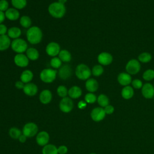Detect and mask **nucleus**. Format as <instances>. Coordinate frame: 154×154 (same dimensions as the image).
<instances>
[{
	"label": "nucleus",
	"instance_id": "obj_1",
	"mask_svg": "<svg viewBox=\"0 0 154 154\" xmlns=\"http://www.w3.org/2000/svg\"><path fill=\"white\" fill-rule=\"evenodd\" d=\"M43 37L41 29L36 26H31L26 31V38L28 41L32 44L35 45L39 43Z\"/></svg>",
	"mask_w": 154,
	"mask_h": 154
},
{
	"label": "nucleus",
	"instance_id": "obj_2",
	"mask_svg": "<svg viewBox=\"0 0 154 154\" xmlns=\"http://www.w3.org/2000/svg\"><path fill=\"white\" fill-rule=\"evenodd\" d=\"M49 13L55 18H61L66 13V7L64 4L54 2L48 7Z\"/></svg>",
	"mask_w": 154,
	"mask_h": 154
},
{
	"label": "nucleus",
	"instance_id": "obj_3",
	"mask_svg": "<svg viewBox=\"0 0 154 154\" xmlns=\"http://www.w3.org/2000/svg\"><path fill=\"white\" fill-rule=\"evenodd\" d=\"M91 71L90 68L84 64H78L75 69L76 77L81 80H87L91 76Z\"/></svg>",
	"mask_w": 154,
	"mask_h": 154
},
{
	"label": "nucleus",
	"instance_id": "obj_4",
	"mask_svg": "<svg viewBox=\"0 0 154 154\" xmlns=\"http://www.w3.org/2000/svg\"><path fill=\"white\" fill-rule=\"evenodd\" d=\"M11 47L13 51L18 53L22 54L23 52L26 51L28 48V44L22 38H16L14 39L11 43Z\"/></svg>",
	"mask_w": 154,
	"mask_h": 154
},
{
	"label": "nucleus",
	"instance_id": "obj_5",
	"mask_svg": "<svg viewBox=\"0 0 154 154\" xmlns=\"http://www.w3.org/2000/svg\"><path fill=\"white\" fill-rule=\"evenodd\" d=\"M57 71L52 69H45L40 74V79L45 83L52 82L56 78Z\"/></svg>",
	"mask_w": 154,
	"mask_h": 154
},
{
	"label": "nucleus",
	"instance_id": "obj_6",
	"mask_svg": "<svg viewBox=\"0 0 154 154\" xmlns=\"http://www.w3.org/2000/svg\"><path fill=\"white\" fill-rule=\"evenodd\" d=\"M37 125L33 122L26 123L22 129V133L26 137H32L35 136L38 132Z\"/></svg>",
	"mask_w": 154,
	"mask_h": 154
},
{
	"label": "nucleus",
	"instance_id": "obj_7",
	"mask_svg": "<svg viewBox=\"0 0 154 154\" xmlns=\"http://www.w3.org/2000/svg\"><path fill=\"white\" fill-rule=\"evenodd\" d=\"M60 110L65 113L70 112L73 108V102L70 97H65L62 98L59 103Z\"/></svg>",
	"mask_w": 154,
	"mask_h": 154
},
{
	"label": "nucleus",
	"instance_id": "obj_8",
	"mask_svg": "<svg viewBox=\"0 0 154 154\" xmlns=\"http://www.w3.org/2000/svg\"><path fill=\"white\" fill-rule=\"evenodd\" d=\"M126 70L129 75L137 74L140 70V64L139 61L135 59L131 60L126 64Z\"/></svg>",
	"mask_w": 154,
	"mask_h": 154
},
{
	"label": "nucleus",
	"instance_id": "obj_9",
	"mask_svg": "<svg viewBox=\"0 0 154 154\" xmlns=\"http://www.w3.org/2000/svg\"><path fill=\"white\" fill-rule=\"evenodd\" d=\"M105 112L104 109L101 107H96L92 109L90 116L93 120L94 122H100L105 117Z\"/></svg>",
	"mask_w": 154,
	"mask_h": 154
},
{
	"label": "nucleus",
	"instance_id": "obj_10",
	"mask_svg": "<svg viewBox=\"0 0 154 154\" xmlns=\"http://www.w3.org/2000/svg\"><path fill=\"white\" fill-rule=\"evenodd\" d=\"M60 51V46L59 44L54 42L49 43L46 48V52L47 54L53 57L58 55Z\"/></svg>",
	"mask_w": 154,
	"mask_h": 154
},
{
	"label": "nucleus",
	"instance_id": "obj_11",
	"mask_svg": "<svg viewBox=\"0 0 154 154\" xmlns=\"http://www.w3.org/2000/svg\"><path fill=\"white\" fill-rule=\"evenodd\" d=\"M14 61L16 66L20 67H26L29 64L28 58L23 54H16L14 58Z\"/></svg>",
	"mask_w": 154,
	"mask_h": 154
},
{
	"label": "nucleus",
	"instance_id": "obj_12",
	"mask_svg": "<svg viewBox=\"0 0 154 154\" xmlns=\"http://www.w3.org/2000/svg\"><path fill=\"white\" fill-rule=\"evenodd\" d=\"M72 75V69L68 64L61 66L58 70L59 77L62 79H67Z\"/></svg>",
	"mask_w": 154,
	"mask_h": 154
},
{
	"label": "nucleus",
	"instance_id": "obj_13",
	"mask_svg": "<svg viewBox=\"0 0 154 154\" xmlns=\"http://www.w3.org/2000/svg\"><path fill=\"white\" fill-rule=\"evenodd\" d=\"M49 141V135L46 131H41L36 136V142L40 146L48 144Z\"/></svg>",
	"mask_w": 154,
	"mask_h": 154
},
{
	"label": "nucleus",
	"instance_id": "obj_14",
	"mask_svg": "<svg viewBox=\"0 0 154 154\" xmlns=\"http://www.w3.org/2000/svg\"><path fill=\"white\" fill-rule=\"evenodd\" d=\"M143 96L146 99H151L154 96V87L150 83H146L142 87Z\"/></svg>",
	"mask_w": 154,
	"mask_h": 154
},
{
	"label": "nucleus",
	"instance_id": "obj_15",
	"mask_svg": "<svg viewBox=\"0 0 154 154\" xmlns=\"http://www.w3.org/2000/svg\"><path fill=\"white\" fill-rule=\"evenodd\" d=\"M97 60L101 65L107 66L112 61V57L108 52H102L98 55Z\"/></svg>",
	"mask_w": 154,
	"mask_h": 154
},
{
	"label": "nucleus",
	"instance_id": "obj_16",
	"mask_svg": "<svg viewBox=\"0 0 154 154\" xmlns=\"http://www.w3.org/2000/svg\"><path fill=\"white\" fill-rule=\"evenodd\" d=\"M23 90L26 95L29 96H33L37 94L38 91V88L35 84L29 82L25 84Z\"/></svg>",
	"mask_w": 154,
	"mask_h": 154
},
{
	"label": "nucleus",
	"instance_id": "obj_17",
	"mask_svg": "<svg viewBox=\"0 0 154 154\" xmlns=\"http://www.w3.org/2000/svg\"><path fill=\"white\" fill-rule=\"evenodd\" d=\"M52 98V94L50 90H43L40 94L39 100L43 104H48L51 102Z\"/></svg>",
	"mask_w": 154,
	"mask_h": 154
},
{
	"label": "nucleus",
	"instance_id": "obj_18",
	"mask_svg": "<svg viewBox=\"0 0 154 154\" xmlns=\"http://www.w3.org/2000/svg\"><path fill=\"white\" fill-rule=\"evenodd\" d=\"M5 17L10 20H17L20 16L19 12L17 9L15 8H8L5 12Z\"/></svg>",
	"mask_w": 154,
	"mask_h": 154
},
{
	"label": "nucleus",
	"instance_id": "obj_19",
	"mask_svg": "<svg viewBox=\"0 0 154 154\" xmlns=\"http://www.w3.org/2000/svg\"><path fill=\"white\" fill-rule=\"evenodd\" d=\"M117 80L122 85L127 86L131 82V76L129 73H121L118 75Z\"/></svg>",
	"mask_w": 154,
	"mask_h": 154
},
{
	"label": "nucleus",
	"instance_id": "obj_20",
	"mask_svg": "<svg viewBox=\"0 0 154 154\" xmlns=\"http://www.w3.org/2000/svg\"><path fill=\"white\" fill-rule=\"evenodd\" d=\"M10 38L7 35H0V51H5L11 46Z\"/></svg>",
	"mask_w": 154,
	"mask_h": 154
},
{
	"label": "nucleus",
	"instance_id": "obj_21",
	"mask_svg": "<svg viewBox=\"0 0 154 154\" xmlns=\"http://www.w3.org/2000/svg\"><path fill=\"white\" fill-rule=\"evenodd\" d=\"M98 87L99 85L97 81L93 78L88 79L85 82V88L90 93H93L97 91Z\"/></svg>",
	"mask_w": 154,
	"mask_h": 154
},
{
	"label": "nucleus",
	"instance_id": "obj_22",
	"mask_svg": "<svg viewBox=\"0 0 154 154\" xmlns=\"http://www.w3.org/2000/svg\"><path fill=\"white\" fill-rule=\"evenodd\" d=\"M68 95L72 99H78L82 95V90L78 86H73L68 90Z\"/></svg>",
	"mask_w": 154,
	"mask_h": 154
},
{
	"label": "nucleus",
	"instance_id": "obj_23",
	"mask_svg": "<svg viewBox=\"0 0 154 154\" xmlns=\"http://www.w3.org/2000/svg\"><path fill=\"white\" fill-rule=\"evenodd\" d=\"M21 32H21L20 29L16 26L11 27L10 28H9L8 29V31H7L8 36L10 38H13V39L18 38L20 36Z\"/></svg>",
	"mask_w": 154,
	"mask_h": 154
},
{
	"label": "nucleus",
	"instance_id": "obj_24",
	"mask_svg": "<svg viewBox=\"0 0 154 154\" xmlns=\"http://www.w3.org/2000/svg\"><path fill=\"white\" fill-rule=\"evenodd\" d=\"M20 81L23 83H29L33 78V73L29 70H25L20 75Z\"/></svg>",
	"mask_w": 154,
	"mask_h": 154
},
{
	"label": "nucleus",
	"instance_id": "obj_25",
	"mask_svg": "<svg viewBox=\"0 0 154 154\" xmlns=\"http://www.w3.org/2000/svg\"><path fill=\"white\" fill-rule=\"evenodd\" d=\"M42 154H58V148L54 144H48L43 146Z\"/></svg>",
	"mask_w": 154,
	"mask_h": 154
},
{
	"label": "nucleus",
	"instance_id": "obj_26",
	"mask_svg": "<svg viewBox=\"0 0 154 154\" xmlns=\"http://www.w3.org/2000/svg\"><path fill=\"white\" fill-rule=\"evenodd\" d=\"M26 53V55L27 56L28 59L32 61L37 60L39 57L38 51L35 48H30L27 49Z\"/></svg>",
	"mask_w": 154,
	"mask_h": 154
},
{
	"label": "nucleus",
	"instance_id": "obj_27",
	"mask_svg": "<svg viewBox=\"0 0 154 154\" xmlns=\"http://www.w3.org/2000/svg\"><path fill=\"white\" fill-rule=\"evenodd\" d=\"M134 89L131 86L127 85L122 90V96L125 99H129L134 96Z\"/></svg>",
	"mask_w": 154,
	"mask_h": 154
},
{
	"label": "nucleus",
	"instance_id": "obj_28",
	"mask_svg": "<svg viewBox=\"0 0 154 154\" xmlns=\"http://www.w3.org/2000/svg\"><path fill=\"white\" fill-rule=\"evenodd\" d=\"M58 58L63 62H69L71 60L72 56L70 52L67 50L63 49L61 50L58 54Z\"/></svg>",
	"mask_w": 154,
	"mask_h": 154
},
{
	"label": "nucleus",
	"instance_id": "obj_29",
	"mask_svg": "<svg viewBox=\"0 0 154 154\" xmlns=\"http://www.w3.org/2000/svg\"><path fill=\"white\" fill-rule=\"evenodd\" d=\"M22 135L21 131L16 127L11 128L9 130V135L10 137L14 140H17Z\"/></svg>",
	"mask_w": 154,
	"mask_h": 154
},
{
	"label": "nucleus",
	"instance_id": "obj_30",
	"mask_svg": "<svg viewBox=\"0 0 154 154\" xmlns=\"http://www.w3.org/2000/svg\"><path fill=\"white\" fill-rule=\"evenodd\" d=\"M31 19L28 16H22L20 19V24L23 28H29L31 25Z\"/></svg>",
	"mask_w": 154,
	"mask_h": 154
},
{
	"label": "nucleus",
	"instance_id": "obj_31",
	"mask_svg": "<svg viewBox=\"0 0 154 154\" xmlns=\"http://www.w3.org/2000/svg\"><path fill=\"white\" fill-rule=\"evenodd\" d=\"M97 100L99 105L102 107H105L109 105V99L106 95L103 94H100L97 98Z\"/></svg>",
	"mask_w": 154,
	"mask_h": 154
},
{
	"label": "nucleus",
	"instance_id": "obj_32",
	"mask_svg": "<svg viewBox=\"0 0 154 154\" xmlns=\"http://www.w3.org/2000/svg\"><path fill=\"white\" fill-rule=\"evenodd\" d=\"M12 5L16 9H22L26 7V0H11Z\"/></svg>",
	"mask_w": 154,
	"mask_h": 154
},
{
	"label": "nucleus",
	"instance_id": "obj_33",
	"mask_svg": "<svg viewBox=\"0 0 154 154\" xmlns=\"http://www.w3.org/2000/svg\"><path fill=\"white\" fill-rule=\"evenodd\" d=\"M138 60L142 63H148L152 59V55L148 52H143L139 55Z\"/></svg>",
	"mask_w": 154,
	"mask_h": 154
},
{
	"label": "nucleus",
	"instance_id": "obj_34",
	"mask_svg": "<svg viewBox=\"0 0 154 154\" xmlns=\"http://www.w3.org/2000/svg\"><path fill=\"white\" fill-rule=\"evenodd\" d=\"M57 93L60 97L63 98L66 97V96L68 94V90L65 86L60 85L57 89Z\"/></svg>",
	"mask_w": 154,
	"mask_h": 154
},
{
	"label": "nucleus",
	"instance_id": "obj_35",
	"mask_svg": "<svg viewBox=\"0 0 154 154\" xmlns=\"http://www.w3.org/2000/svg\"><path fill=\"white\" fill-rule=\"evenodd\" d=\"M103 72V69L101 65H95L92 70H91V73L92 74L95 76H99L101 75Z\"/></svg>",
	"mask_w": 154,
	"mask_h": 154
},
{
	"label": "nucleus",
	"instance_id": "obj_36",
	"mask_svg": "<svg viewBox=\"0 0 154 154\" xmlns=\"http://www.w3.org/2000/svg\"><path fill=\"white\" fill-rule=\"evenodd\" d=\"M143 78L146 81H151L154 78V70L152 69H148L146 70L143 75Z\"/></svg>",
	"mask_w": 154,
	"mask_h": 154
},
{
	"label": "nucleus",
	"instance_id": "obj_37",
	"mask_svg": "<svg viewBox=\"0 0 154 154\" xmlns=\"http://www.w3.org/2000/svg\"><path fill=\"white\" fill-rule=\"evenodd\" d=\"M84 99L85 101L88 103H93L96 101L97 97L93 93H88L85 94Z\"/></svg>",
	"mask_w": 154,
	"mask_h": 154
},
{
	"label": "nucleus",
	"instance_id": "obj_38",
	"mask_svg": "<svg viewBox=\"0 0 154 154\" xmlns=\"http://www.w3.org/2000/svg\"><path fill=\"white\" fill-rule=\"evenodd\" d=\"M61 63L62 61L58 57H53L50 62L51 66L55 69H58L61 66Z\"/></svg>",
	"mask_w": 154,
	"mask_h": 154
},
{
	"label": "nucleus",
	"instance_id": "obj_39",
	"mask_svg": "<svg viewBox=\"0 0 154 154\" xmlns=\"http://www.w3.org/2000/svg\"><path fill=\"white\" fill-rule=\"evenodd\" d=\"M8 8V2L6 0H0V11H5Z\"/></svg>",
	"mask_w": 154,
	"mask_h": 154
},
{
	"label": "nucleus",
	"instance_id": "obj_40",
	"mask_svg": "<svg viewBox=\"0 0 154 154\" xmlns=\"http://www.w3.org/2000/svg\"><path fill=\"white\" fill-rule=\"evenodd\" d=\"M132 85L133 87L136 89L141 88L143 87V83H142L141 81H140V79H138L133 80L132 82Z\"/></svg>",
	"mask_w": 154,
	"mask_h": 154
},
{
	"label": "nucleus",
	"instance_id": "obj_41",
	"mask_svg": "<svg viewBox=\"0 0 154 154\" xmlns=\"http://www.w3.org/2000/svg\"><path fill=\"white\" fill-rule=\"evenodd\" d=\"M67 151H68L67 147L66 146H64V145L60 146L58 148V154H66L67 153Z\"/></svg>",
	"mask_w": 154,
	"mask_h": 154
},
{
	"label": "nucleus",
	"instance_id": "obj_42",
	"mask_svg": "<svg viewBox=\"0 0 154 154\" xmlns=\"http://www.w3.org/2000/svg\"><path fill=\"white\" fill-rule=\"evenodd\" d=\"M104 111L105 112L106 114H111L114 111V108L110 105H108L107 106H106L104 108Z\"/></svg>",
	"mask_w": 154,
	"mask_h": 154
},
{
	"label": "nucleus",
	"instance_id": "obj_43",
	"mask_svg": "<svg viewBox=\"0 0 154 154\" xmlns=\"http://www.w3.org/2000/svg\"><path fill=\"white\" fill-rule=\"evenodd\" d=\"M7 26L2 23L0 24V35H5L6 32H7Z\"/></svg>",
	"mask_w": 154,
	"mask_h": 154
},
{
	"label": "nucleus",
	"instance_id": "obj_44",
	"mask_svg": "<svg viewBox=\"0 0 154 154\" xmlns=\"http://www.w3.org/2000/svg\"><path fill=\"white\" fill-rule=\"evenodd\" d=\"M86 106H87V102L84 100H81L78 103V107L81 109H84L86 107Z\"/></svg>",
	"mask_w": 154,
	"mask_h": 154
},
{
	"label": "nucleus",
	"instance_id": "obj_45",
	"mask_svg": "<svg viewBox=\"0 0 154 154\" xmlns=\"http://www.w3.org/2000/svg\"><path fill=\"white\" fill-rule=\"evenodd\" d=\"M24 85H25L24 83L21 81H17L15 83V87L18 89H23L24 87Z\"/></svg>",
	"mask_w": 154,
	"mask_h": 154
},
{
	"label": "nucleus",
	"instance_id": "obj_46",
	"mask_svg": "<svg viewBox=\"0 0 154 154\" xmlns=\"http://www.w3.org/2000/svg\"><path fill=\"white\" fill-rule=\"evenodd\" d=\"M26 137L25 135H23V134L19 137V138H18V140H19V141L20 142V143H25L26 141Z\"/></svg>",
	"mask_w": 154,
	"mask_h": 154
},
{
	"label": "nucleus",
	"instance_id": "obj_47",
	"mask_svg": "<svg viewBox=\"0 0 154 154\" xmlns=\"http://www.w3.org/2000/svg\"><path fill=\"white\" fill-rule=\"evenodd\" d=\"M5 13H4L3 11H0V24L4 22V20H5Z\"/></svg>",
	"mask_w": 154,
	"mask_h": 154
},
{
	"label": "nucleus",
	"instance_id": "obj_48",
	"mask_svg": "<svg viewBox=\"0 0 154 154\" xmlns=\"http://www.w3.org/2000/svg\"><path fill=\"white\" fill-rule=\"evenodd\" d=\"M67 0H58V2H60V3H61V4H64H64L67 2Z\"/></svg>",
	"mask_w": 154,
	"mask_h": 154
},
{
	"label": "nucleus",
	"instance_id": "obj_49",
	"mask_svg": "<svg viewBox=\"0 0 154 154\" xmlns=\"http://www.w3.org/2000/svg\"><path fill=\"white\" fill-rule=\"evenodd\" d=\"M90 154H96V153H91Z\"/></svg>",
	"mask_w": 154,
	"mask_h": 154
},
{
	"label": "nucleus",
	"instance_id": "obj_50",
	"mask_svg": "<svg viewBox=\"0 0 154 154\" xmlns=\"http://www.w3.org/2000/svg\"><path fill=\"white\" fill-rule=\"evenodd\" d=\"M153 97H154V96H153Z\"/></svg>",
	"mask_w": 154,
	"mask_h": 154
}]
</instances>
